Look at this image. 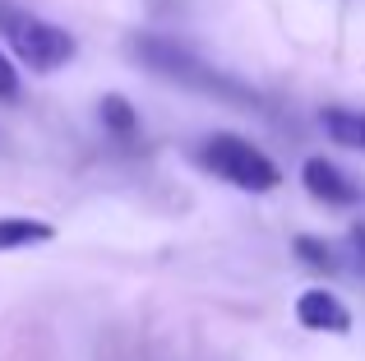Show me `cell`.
I'll use <instances>...</instances> for the list:
<instances>
[{
	"instance_id": "cell-1",
	"label": "cell",
	"mask_w": 365,
	"mask_h": 361,
	"mask_svg": "<svg viewBox=\"0 0 365 361\" xmlns=\"http://www.w3.org/2000/svg\"><path fill=\"white\" fill-rule=\"evenodd\" d=\"M0 33L9 37V51L37 74H51V70H61V65L74 61V37L65 33V28L37 19V14L0 9Z\"/></svg>"
},
{
	"instance_id": "cell-2",
	"label": "cell",
	"mask_w": 365,
	"mask_h": 361,
	"mask_svg": "<svg viewBox=\"0 0 365 361\" xmlns=\"http://www.w3.org/2000/svg\"><path fill=\"white\" fill-rule=\"evenodd\" d=\"M199 158H204L208 172H217L222 180H232V185H241V190H255V195L282 185V167H277L268 153H259L250 139L213 135L204 148H199Z\"/></svg>"
},
{
	"instance_id": "cell-3",
	"label": "cell",
	"mask_w": 365,
	"mask_h": 361,
	"mask_svg": "<svg viewBox=\"0 0 365 361\" xmlns=\"http://www.w3.org/2000/svg\"><path fill=\"white\" fill-rule=\"evenodd\" d=\"M134 56H139L148 70L167 74V79H176V83H190V88H204V93H222V98L250 102V93H245V88H236L227 74L208 70L199 56H190L185 46L167 42V37H139V42H134Z\"/></svg>"
},
{
	"instance_id": "cell-4",
	"label": "cell",
	"mask_w": 365,
	"mask_h": 361,
	"mask_svg": "<svg viewBox=\"0 0 365 361\" xmlns=\"http://www.w3.org/2000/svg\"><path fill=\"white\" fill-rule=\"evenodd\" d=\"M296 320L305 329H314V334H347L351 329V310L324 288H310L296 297Z\"/></svg>"
},
{
	"instance_id": "cell-5",
	"label": "cell",
	"mask_w": 365,
	"mask_h": 361,
	"mask_svg": "<svg viewBox=\"0 0 365 361\" xmlns=\"http://www.w3.org/2000/svg\"><path fill=\"white\" fill-rule=\"evenodd\" d=\"M301 180H305V190H310L314 199H324V204H351V199H356V185H351L329 158H310V163L301 167Z\"/></svg>"
},
{
	"instance_id": "cell-6",
	"label": "cell",
	"mask_w": 365,
	"mask_h": 361,
	"mask_svg": "<svg viewBox=\"0 0 365 361\" xmlns=\"http://www.w3.org/2000/svg\"><path fill=\"white\" fill-rule=\"evenodd\" d=\"M46 241H56V227L42 223V218H0V255L46 245Z\"/></svg>"
},
{
	"instance_id": "cell-7",
	"label": "cell",
	"mask_w": 365,
	"mask_h": 361,
	"mask_svg": "<svg viewBox=\"0 0 365 361\" xmlns=\"http://www.w3.org/2000/svg\"><path fill=\"white\" fill-rule=\"evenodd\" d=\"M324 130H329L338 144H347V148H365V116H361V111L329 107V111H324Z\"/></svg>"
},
{
	"instance_id": "cell-8",
	"label": "cell",
	"mask_w": 365,
	"mask_h": 361,
	"mask_svg": "<svg viewBox=\"0 0 365 361\" xmlns=\"http://www.w3.org/2000/svg\"><path fill=\"white\" fill-rule=\"evenodd\" d=\"M98 111H102V126H107L111 135H120V139H130L134 130H139V116H134V107L120 98V93H107Z\"/></svg>"
},
{
	"instance_id": "cell-9",
	"label": "cell",
	"mask_w": 365,
	"mask_h": 361,
	"mask_svg": "<svg viewBox=\"0 0 365 361\" xmlns=\"http://www.w3.org/2000/svg\"><path fill=\"white\" fill-rule=\"evenodd\" d=\"M296 255H301L310 269H338V255H333L319 236H296Z\"/></svg>"
},
{
	"instance_id": "cell-10",
	"label": "cell",
	"mask_w": 365,
	"mask_h": 361,
	"mask_svg": "<svg viewBox=\"0 0 365 361\" xmlns=\"http://www.w3.org/2000/svg\"><path fill=\"white\" fill-rule=\"evenodd\" d=\"M14 98H19V74L9 65V56L0 51V102H14Z\"/></svg>"
},
{
	"instance_id": "cell-11",
	"label": "cell",
	"mask_w": 365,
	"mask_h": 361,
	"mask_svg": "<svg viewBox=\"0 0 365 361\" xmlns=\"http://www.w3.org/2000/svg\"><path fill=\"white\" fill-rule=\"evenodd\" d=\"M351 241H356V250L365 255V227H356V232H351Z\"/></svg>"
}]
</instances>
